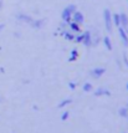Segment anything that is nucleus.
<instances>
[{
  "instance_id": "1",
  "label": "nucleus",
  "mask_w": 128,
  "mask_h": 133,
  "mask_svg": "<svg viewBox=\"0 0 128 133\" xmlns=\"http://www.w3.org/2000/svg\"><path fill=\"white\" fill-rule=\"evenodd\" d=\"M77 10V6L75 5V4H70V5H67L66 8H65L64 10H62V12H61V19H62V21H65V23H70L71 21V16H72V14Z\"/></svg>"
},
{
  "instance_id": "2",
  "label": "nucleus",
  "mask_w": 128,
  "mask_h": 133,
  "mask_svg": "<svg viewBox=\"0 0 128 133\" xmlns=\"http://www.w3.org/2000/svg\"><path fill=\"white\" fill-rule=\"evenodd\" d=\"M103 21H105L106 30L108 32H112L113 30V24H112V12L110 9H105L103 10Z\"/></svg>"
},
{
  "instance_id": "3",
  "label": "nucleus",
  "mask_w": 128,
  "mask_h": 133,
  "mask_svg": "<svg viewBox=\"0 0 128 133\" xmlns=\"http://www.w3.org/2000/svg\"><path fill=\"white\" fill-rule=\"evenodd\" d=\"M71 21L78 24V25H82V24L85 23V16H83V14H82L81 11L76 10V11L72 14V16H71Z\"/></svg>"
},
{
  "instance_id": "4",
  "label": "nucleus",
  "mask_w": 128,
  "mask_h": 133,
  "mask_svg": "<svg viewBox=\"0 0 128 133\" xmlns=\"http://www.w3.org/2000/svg\"><path fill=\"white\" fill-rule=\"evenodd\" d=\"M82 35H83V37H82L81 44H83L86 47H91L92 46V35H91V31L87 30V31H85Z\"/></svg>"
},
{
  "instance_id": "5",
  "label": "nucleus",
  "mask_w": 128,
  "mask_h": 133,
  "mask_svg": "<svg viewBox=\"0 0 128 133\" xmlns=\"http://www.w3.org/2000/svg\"><path fill=\"white\" fill-rule=\"evenodd\" d=\"M105 72H106L105 67H95V69L90 71V76L93 77V78H99V77H102L105 75Z\"/></svg>"
},
{
  "instance_id": "6",
  "label": "nucleus",
  "mask_w": 128,
  "mask_h": 133,
  "mask_svg": "<svg viewBox=\"0 0 128 133\" xmlns=\"http://www.w3.org/2000/svg\"><path fill=\"white\" fill-rule=\"evenodd\" d=\"M16 20L18 21H21V23H26V24H31L32 23V17L30 16V15H28V14H24V12H19V14H16Z\"/></svg>"
},
{
  "instance_id": "7",
  "label": "nucleus",
  "mask_w": 128,
  "mask_h": 133,
  "mask_svg": "<svg viewBox=\"0 0 128 133\" xmlns=\"http://www.w3.org/2000/svg\"><path fill=\"white\" fill-rule=\"evenodd\" d=\"M91 35H92V46H97L99 42H101V40H102V37H101V35H99L98 30L93 29L92 31H91Z\"/></svg>"
},
{
  "instance_id": "8",
  "label": "nucleus",
  "mask_w": 128,
  "mask_h": 133,
  "mask_svg": "<svg viewBox=\"0 0 128 133\" xmlns=\"http://www.w3.org/2000/svg\"><path fill=\"white\" fill-rule=\"evenodd\" d=\"M118 34H119V37H121V40H122V44L126 47H128V34L126 32V30L119 26V28H118Z\"/></svg>"
},
{
  "instance_id": "9",
  "label": "nucleus",
  "mask_w": 128,
  "mask_h": 133,
  "mask_svg": "<svg viewBox=\"0 0 128 133\" xmlns=\"http://www.w3.org/2000/svg\"><path fill=\"white\" fill-rule=\"evenodd\" d=\"M119 20H121V28H123L126 32H128V15L126 12L119 14Z\"/></svg>"
},
{
  "instance_id": "10",
  "label": "nucleus",
  "mask_w": 128,
  "mask_h": 133,
  "mask_svg": "<svg viewBox=\"0 0 128 133\" xmlns=\"http://www.w3.org/2000/svg\"><path fill=\"white\" fill-rule=\"evenodd\" d=\"M95 96L96 97H99V96H111V91L108 88H106V87H98L95 91Z\"/></svg>"
},
{
  "instance_id": "11",
  "label": "nucleus",
  "mask_w": 128,
  "mask_h": 133,
  "mask_svg": "<svg viewBox=\"0 0 128 133\" xmlns=\"http://www.w3.org/2000/svg\"><path fill=\"white\" fill-rule=\"evenodd\" d=\"M44 25H45V19H36V20L34 19L32 23L30 24V26L34 29H41Z\"/></svg>"
},
{
  "instance_id": "12",
  "label": "nucleus",
  "mask_w": 128,
  "mask_h": 133,
  "mask_svg": "<svg viewBox=\"0 0 128 133\" xmlns=\"http://www.w3.org/2000/svg\"><path fill=\"white\" fill-rule=\"evenodd\" d=\"M61 35L64 36L66 40H69V41H73V39H75V32H72L71 30H64V31H61Z\"/></svg>"
},
{
  "instance_id": "13",
  "label": "nucleus",
  "mask_w": 128,
  "mask_h": 133,
  "mask_svg": "<svg viewBox=\"0 0 128 133\" xmlns=\"http://www.w3.org/2000/svg\"><path fill=\"white\" fill-rule=\"evenodd\" d=\"M69 30H71L72 32H75V34H78V32H81V28H80V25L78 24L73 23V21H70L69 23Z\"/></svg>"
},
{
  "instance_id": "14",
  "label": "nucleus",
  "mask_w": 128,
  "mask_h": 133,
  "mask_svg": "<svg viewBox=\"0 0 128 133\" xmlns=\"http://www.w3.org/2000/svg\"><path fill=\"white\" fill-rule=\"evenodd\" d=\"M102 41H103V45L106 46V49L107 50H112L113 49V45H112V41H111V37L110 36H105L103 39H102Z\"/></svg>"
},
{
  "instance_id": "15",
  "label": "nucleus",
  "mask_w": 128,
  "mask_h": 133,
  "mask_svg": "<svg viewBox=\"0 0 128 133\" xmlns=\"http://www.w3.org/2000/svg\"><path fill=\"white\" fill-rule=\"evenodd\" d=\"M112 24L116 26V28H119L121 26V20H119V14H112Z\"/></svg>"
},
{
  "instance_id": "16",
  "label": "nucleus",
  "mask_w": 128,
  "mask_h": 133,
  "mask_svg": "<svg viewBox=\"0 0 128 133\" xmlns=\"http://www.w3.org/2000/svg\"><path fill=\"white\" fill-rule=\"evenodd\" d=\"M118 113H119V116L121 117L127 118V116H128V107H122V108H119Z\"/></svg>"
},
{
  "instance_id": "17",
  "label": "nucleus",
  "mask_w": 128,
  "mask_h": 133,
  "mask_svg": "<svg viewBox=\"0 0 128 133\" xmlns=\"http://www.w3.org/2000/svg\"><path fill=\"white\" fill-rule=\"evenodd\" d=\"M71 102H72V99L71 98H66V99H62V101H61V102H60V103H58V108H64L65 106H67V104H70Z\"/></svg>"
},
{
  "instance_id": "18",
  "label": "nucleus",
  "mask_w": 128,
  "mask_h": 133,
  "mask_svg": "<svg viewBox=\"0 0 128 133\" xmlns=\"http://www.w3.org/2000/svg\"><path fill=\"white\" fill-rule=\"evenodd\" d=\"M82 88H83V91H85V92H91V91L93 90V86L90 83V82H86V83L82 86Z\"/></svg>"
},
{
  "instance_id": "19",
  "label": "nucleus",
  "mask_w": 128,
  "mask_h": 133,
  "mask_svg": "<svg viewBox=\"0 0 128 133\" xmlns=\"http://www.w3.org/2000/svg\"><path fill=\"white\" fill-rule=\"evenodd\" d=\"M77 56H78V51L76 50V49H73V50H71V55H70V61H75L76 58H77Z\"/></svg>"
},
{
  "instance_id": "20",
  "label": "nucleus",
  "mask_w": 128,
  "mask_h": 133,
  "mask_svg": "<svg viewBox=\"0 0 128 133\" xmlns=\"http://www.w3.org/2000/svg\"><path fill=\"white\" fill-rule=\"evenodd\" d=\"M82 37H83V35L78 32V34L75 35V39H73V41H76V42H82Z\"/></svg>"
},
{
  "instance_id": "21",
  "label": "nucleus",
  "mask_w": 128,
  "mask_h": 133,
  "mask_svg": "<svg viewBox=\"0 0 128 133\" xmlns=\"http://www.w3.org/2000/svg\"><path fill=\"white\" fill-rule=\"evenodd\" d=\"M123 64L126 65V67H128V57L126 54H123Z\"/></svg>"
},
{
  "instance_id": "22",
  "label": "nucleus",
  "mask_w": 128,
  "mask_h": 133,
  "mask_svg": "<svg viewBox=\"0 0 128 133\" xmlns=\"http://www.w3.org/2000/svg\"><path fill=\"white\" fill-rule=\"evenodd\" d=\"M67 118H69V112L66 111V112H64V113H62V116H61V119H62V121H65V119H67Z\"/></svg>"
},
{
  "instance_id": "23",
  "label": "nucleus",
  "mask_w": 128,
  "mask_h": 133,
  "mask_svg": "<svg viewBox=\"0 0 128 133\" xmlns=\"http://www.w3.org/2000/svg\"><path fill=\"white\" fill-rule=\"evenodd\" d=\"M69 86H70L71 90H75V88H76V83H75V82H70V83H69Z\"/></svg>"
},
{
  "instance_id": "24",
  "label": "nucleus",
  "mask_w": 128,
  "mask_h": 133,
  "mask_svg": "<svg viewBox=\"0 0 128 133\" xmlns=\"http://www.w3.org/2000/svg\"><path fill=\"white\" fill-rule=\"evenodd\" d=\"M4 28H5V25H4V24H0V32L4 30Z\"/></svg>"
},
{
  "instance_id": "25",
  "label": "nucleus",
  "mask_w": 128,
  "mask_h": 133,
  "mask_svg": "<svg viewBox=\"0 0 128 133\" xmlns=\"http://www.w3.org/2000/svg\"><path fill=\"white\" fill-rule=\"evenodd\" d=\"M3 5H4V0H0V10H1Z\"/></svg>"
},
{
  "instance_id": "26",
  "label": "nucleus",
  "mask_w": 128,
  "mask_h": 133,
  "mask_svg": "<svg viewBox=\"0 0 128 133\" xmlns=\"http://www.w3.org/2000/svg\"><path fill=\"white\" fill-rule=\"evenodd\" d=\"M14 35H15L16 37H20V34H19V32H15V34H14Z\"/></svg>"
},
{
  "instance_id": "27",
  "label": "nucleus",
  "mask_w": 128,
  "mask_h": 133,
  "mask_svg": "<svg viewBox=\"0 0 128 133\" xmlns=\"http://www.w3.org/2000/svg\"><path fill=\"white\" fill-rule=\"evenodd\" d=\"M126 88H127V90H128V83H127V85H126Z\"/></svg>"
},
{
  "instance_id": "28",
  "label": "nucleus",
  "mask_w": 128,
  "mask_h": 133,
  "mask_svg": "<svg viewBox=\"0 0 128 133\" xmlns=\"http://www.w3.org/2000/svg\"><path fill=\"white\" fill-rule=\"evenodd\" d=\"M0 102H1V97H0Z\"/></svg>"
},
{
  "instance_id": "29",
  "label": "nucleus",
  "mask_w": 128,
  "mask_h": 133,
  "mask_svg": "<svg viewBox=\"0 0 128 133\" xmlns=\"http://www.w3.org/2000/svg\"><path fill=\"white\" fill-rule=\"evenodd\" d=\"M127 34H128V32H127Z\"/></svg>"
}]
</instances>
